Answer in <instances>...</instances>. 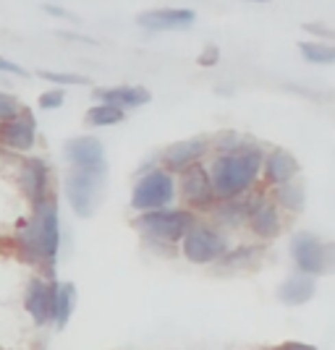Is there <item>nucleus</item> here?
Masks as SVG:
<instances>
[{
	"instance_id": "1",
	"label": "nucleus",
	"mask_w": 335,
	"mask_h": 350,
	"mask_svg": "<svg viewBox=\"0 0 335 350\" xmlns=\"http://www.w3.org/2000/svg\"><path fill=\"white\" fill-rule=\"evenodd\" d=\"M262 162L264 154L260 146H238L231 152H223L218 160L212 162V170L207 173L212 193L220 199H236L257 180Z\"/></svg>"
},
{
	"instance_id": "2",
	"label": "nucleus",
	"mask_w": 335,
	"mask_h": 350,
	"mask_svg": "<svg viewBox=\"0 0 335 350\" xmlns=\"http://www.w3.org/2000/svg\"><path fill=\"white\" fill-rule=\"evenodd\" d=\"M21 248L32 262H55V254L60 246V230H58V206L55 202L45 199L42 204H37L34 217L21 233Z\"/></svg>"
},
{
	"instance_id": "3",
	"label": "nucleus",
	"mask_w": 335,
	"mask_h": 350,
	"mask_svg": "<svg viewBox=\"0 0 335 350\" xmlns=\"http://www.w3.org/2000/svg\"><path fill=\"white\" fill-rule=\"evenodd\" d=\"M105 175L87 173V170H71L66 178V199L79 217H92L100 204Z\"/></svg>"
},
{
	"instance_id": "4",
	"label": "nucleus",
	"mask_w": 335,
	"mask_h": 350,
	"mask_svg": "<svg viewBox=\"0 0 335 350\" xmlns=\"http://www.w3.org/2000/svg\"><path fill=\"white\" fill-rule=\"evenodd\" d=\"M175 183L168 175V170H152L145 178H139V183L134 186L132 206L139 212H155V209H165L173 202Z\"/></svg>"
},
{
	"instance_id": "5",
	"label": "nucleus",
	"mask_w": 335,
	"mask_h": 350,
	"mask_svg": "<svg viewBox=\"0 0 335 350\" xmlns=\"http://www.w3.org/2000/svg\"><path fill=\"white\" fill-rule=\"evenodd\" d=\"M291 254L301 275L317 278L330 272V246L322 243L314 233H296L291 241Z\"/></svg>"
},
{
	"instance_id": "6",
	"label": "nucleus",
	"mask_w": 335,
	"mask_h": 350,
	"mask_svg": "<svg viewBox=\"0 0 335 350\" xmlns=\"http://www.w3.org/2000/svg\"><path fill=\"white\" fill-rule=\"evenodd\" d=\"M139 228L160 241H181L194 228V217L184 209H155L139 217Z\"/></svg>"
},
{
	"instance_id": "7",
	"label": "nucleus",
	"mask_w": 335,
	"mask_h": 350,
	"mask_svg": "<svg viewBox=\"0 0 335 350\" xmlns=\"http://www.w3.org/2000/svg\"><path fill=\"white\" fill-rule=\"evenodd\" d=\"M184 241V254L194 264H210L218 262L228 254L225 238L212 230V228H191L189 233L181 238Z\"/></svg>"
},
{
	"instance_id": "8",
	"label": "nucleus",
	"mask_w": 335,
	"mask_h": 350,
	"mask_svg": "<svg viewBox=\"0 0 335 350\" xmlns=\"http://www.w3.org/2000/svg\"><path fill=\"white\" fill-rule=\"evenodd\" d=\"M66 157L73 170L105 175V146L95 136H76L71 142H66Z\"/></svg>"
},
{
	"instance_id": "9",
	"label": "nucleus",
	"mask_w": 335,
	"mask_h": 350,
	"mask_svg": "<svg viewBox=\"0 0 335 350\" xmlns=\"http://www.w3.org/2000/svg\"><path fill=\"white\" fill-rule=\"evenodd\" d=\"M197 14L191 8H155L136 16V24L149 31H181L189 29Z\"/></svg>"
},
{
	"instance_id": "10",
	"label": "nucleus",
	"mask_w": 335,
	"mask_h": 350,
	"mask_svg": "<svg viewBox=\"0 0 335 350\" xmlns=\"http://www.w3.org/2000/svg\"><path fill=\"white\" fill-rule=\"evenodd\" d=\"M53 304H55V285L45 280H32L24 298V306L32 314V319L37 324H47L53 319Z\"/></svg>"
},
{
	"instance_id": "11",
	"label": "nucleus",
	"mask_w": 335,
	"mask_h": 350,
	"mask_svg": "<svg viewBox=\"0 0 335 350\" xmlns=\"http://www.w3.org/2000/svg\"><path fill=\"white\" fill-rule=\"evenodd\" d=\"M0 142L18 152H27L34 146V118L29 116V110H21V116L0 126Z\"/></svg>"
},
{
	"instance_id": "12",
	"label": "nucleus",
	"mask_w": 335,
	"mask_h": 350,
	"mask_svg": "<svg viewBox=\"0 0 335 350\" xmlns=\"http://www.w3.org/2000/svg\"><path fill=\"white\" fill-rule=\"evenodd\" d=\"M92 97L100 105H113V107H121L123 113L129 107H142L152 100V94L147 92L145 87H113V89H95Z\"/></svg>"
},
{
	"instance_id": "13",
	"label": "nucleus",
	"mask_w": 335,
	"mask_h": 350,
	"mask_svg": "<svg viewBox=\"0 0 335 350\" xmlns=\"http://www.w3.org/2000/svg\"><path fill=\"white\" fill-rule=\"evenodd\" d=\"M210 149L207 139H189V142H178V144L168 146L165 152V165L168 170H186L194 162L202 157L204 152Z\"/></svg>"
},
{
	"instance_id": "14",
	"label": "nucleus",
	"mask_w": 335,
	"mask_h": 350,
	"mask_svg": "<svg viewBox=\"0 0 335 350\" xmlns=\"http://www.w3.org/2000/svg\"><path fill=\"white\" fill-rule=\"evenodd\" d=\"M184 193H186V199H189L191 204L197 206H210L212 202V186H210V175L204 167L199 165H191L186 167V175H184Z\"/></svg>"
},
{
	"instance_id": "15",
	"label": "nucleus",
	"mask_w": 335,
	"mask_h": 350,
	"mask_svg": "<svg viewBox=\"0 0 335 350\" xmlns=\"http://www.w3.org/2000/svg\"><path fill=\"white\" fill-rule=\"evenodd\" d=\"M277 298L286 306H304V304H309L314 298V278H309V275H293V278H288L280 285Z\"/></svg>"
},
{
	"instance_id": "16",
	"label": "nucleus",
	"mask_w": 335,
	"mask_h": 350,
	"mask_svg": "<svg viewBox=\"0 0 335 350\" xmlns=\"http://www.w3.org/2000/svg\"><path fill=\"white\" fill-rule=\"evenodd\" d=\"M21 186L34 204H42L45 191H47V165L42 160H34V157L27 160L24 170H21Z\"/></svg>"
},
{
	"instance_id": "17",
	"label": "nucleus",
	"mask_w": 335,
	"mask_h": 350,
	"mask_svg": "<svg viewBox=\"0 0 335 350\" xmlns=\"http://www.w3.org/2000/svg\"><path fill=\"white\" fill-rule=\"evenodd\" d=\"M264 173H267V180H270V183L283 186V183H288L293 175L299 173V162L293 160L288 152L275 149V152L264 160Z\"/></svg>"
},
{
	"instance_id": "18",
	"label": "nucleus",
	"mask_w": 335,
	"mask_h": 350,
	"mask_svg": "<svg viewBox=\"0 0 335 350\" xmlns=\"http://www.w3.org/2000/svg\"><path fill=\"white\" fill-rule=\"evenodd\" d=\"M249 219H251V230L257 235H262V238H275L280 233V217H277L275 206L270 202H264V199H257Z\"/></svg>"
},
{
	"instance_id": "19",
	"label": "nucleus",
	"mask_w": 335,
	"mask_h": 350,
	"mask_svg": "<svg viewBox=\"0 0 335 350\" xmlns=\"http://www.w3.org/2000/svg\"><path fill=\"white\" fill-rule=\"evenodd\" d=\"M76 306V291H73L71 282H60L55 285V304H53V321L58 324L60 329L69 324Z\"/></svg>"
},
{
	"instance_id": "20",
	"label": "nucleus",
	"mask_w": 335,
	"mask_h": 350,
	"mask_svg": "<svg viewBox=\"0 0 335 350\" xmlns=\"http://www.w3.org/2000/svg\"><path fill=\"white\" fill-rule=\"evenodd\" d=\"M123 118H126V113H123L121 107H113V105L97 103L95 107L87 110V123L89 126H97V129H102V126H116Z\"/></svg>"
},
{
	"instance_id": "21",
	"label": "nucleus",
	"mask_w": 335,
	"mask_h": 350,
	"mask_svg": "<svg viewBox=\"0 0 335 350\" xmlns=\"http://www.w3.org/2000/svg\"><path fill=\"white\" fill-rule=\"evenodd\" d=\"M301 58L306 63H317V66H330L335 60V47L330 42H301Z\"/></svg>"
},
{
	"instance_id": "22",
	"label": "nucleus",
	"mask_w": 335,
	"mask_h": 350,
	"mask_svg": "<svg viewBox=\"0 0 335 350\" xmlns=\"http://www.w3.org/2000/svg\"><path fill=\"white\" fill-rule=\"evenodd\" d=\"M277 202L286 209H291V212H299L304 206V189H301V183H293V180L283 183L277 189Z\"/></svg>"
},
{
	"instance_id": "23",
	"label": "nucleus",
	"mask_w": 335,
	"mask_h": 350,
	"mask_svg": "<svg viewBox=\"0 0 335 350\" xmlns=\"http://www.w3.org/2000/svg\"><path fill=\"white\" fill-rule=\"evenodd\" d=\"M257 204V199L254 202H247V204H241V202H234V199H228V204L223 206L218 212V217L225 222V225H238V222H244V217L251 215V209Z\"/></svg>"
},
{
	"instance_id": "24",
	"label": "nucleus",
	"mask_w": 335,
	"mask_h": 350,
	"mask_svg": "<svg viewBox=\"0 0 335 350\" xmlns=\"http://www.w3.org/2000/svg\"><path fill=\"white\" fill-rule=\"evenodd\" d=\"M40 79H45V81H50V84H60V87H82V84H89L87 76H79V73L40 71Z\"/></svg>"
},
{
	"instance_id": "25",
	"label": "nucleus",
	"mask_w": 335,
	"mask_h": 350,
	"mask_svg": "<svg viewBox=\"0 0 335 350\" xmlns=\"http://www.w3.org/2000/svg\"><path fill=\"white\" fill-rule=\"evenodd\" d=\"M254 256H260V248H236L231 254H225L220 262L225 264V267H238V264H251Z\"/></svg>"
},
{
	"instance_id": "26",
	"label": "nucleus",
	"mask_w": 335,
	"mask_h": 350,
	"mask_svg": "<svg viewBox=\"0 0 335 350\" xmlns=\"http://www.w3.org/2000/svg\"><path fill=\"white\" fill-rule=\"evenodd\" d=\"M63 100H66V92L63 89H50V92H45L42 97H40V107L42 110H55V107L63 105Z\"/></svg>"
},
{
	"instance_id": "27",
	"label": "nucleus",
	"mask_w": 335,
	"mask_h": 350,
	"mask_svg": "<svg viewBox=\"0 0 335 350\" xmlns=\"http://www.w3.org/2000/svg\"><path fill=\"white\" fill-rule=\"evenodd\" d=\"M16 116H18V105H16V100L0 92V120L5 123V120H14Z\"/></svg>"
},
{
	"instance_id": "28",
	"label": "nucleus",
	"mask_w": 335,
	"mask_h": 350,
	"mask_svg": "<svg viewBox=\"0 0 335 350\" xmlns=\"http://www.w3.org/2000/svg\"><path fill=\"white\" fill-rule=\"evenodd\" d=\"M42 11L45 14H50V16H58V18H66V21H79V16L71 14V11H66V8H60V5H53V3H45L42 5Z\"/></svg>"
},
{
	"instance_id": "29",
	"label": "nucleus",
	"mask_w": 335,
	"mask_h": 350,
	"mask_svg": "<svg viewBox=\"0 0 335 350\" xmlns=\"http://www.w3.org/2000/svg\"><path fill=\"white\" fill-rule=\"evenodd\" d=\"M218 58H220L218 47H207L202 55H199V66H215Z\"/></svg>"
},
{
	"instance_id": "30",
	"label": "nucleus",
	"mask_w": 335,
	"mask_h": 350,
	"mask_svg": "<svg viewBox=\"0 0 335 350\" xmlns=\"http://www.w3.org/2000/svg\"><path fill=\"white\" fill-rule=\"evenodd\" d=\"M0 71L14 73V76H29L21 66H16V63H11V60H5V58H0Z\"/></svg>"
},
{
	"instance_id": "31",
	"label": "nucleus",
	"mask_w": 335,
	"mask_h": 350,
	"mask_svg": "<svg viewBox=\"0 0 335 350\" xmlns=\"http://www.w3.org/2000/svg\"><path fill=\"white\" fill-rule=\"evenodd\" d=\"M304 29L312 31V34H322L325 40H330V37H333V31L327 29V27H322V24H304Z\"/></svg>"
},
{
	"instance_id": "32",
	"label": "nucleus",
	"mask_w": 335,
	"mask_h": 350,
	"mask_svg": "<svg viewBox=\"0 0 335 350\" xmlns=\"http://www.w3.org/2000/svg\"><path fill=\"white\" fill-rule=\"evenodd\" d=\"M277 350H317V348H312V345H304V342H286V345H280Z\"/></svg>"
},
{
	"instance_id": "33",
	"label": "nucleus",
	"mask_w": 335,
	"mask_h": 350,
	"mask_svg": "<svg viewBox=\"0 0 335 350\" xmlns=\"http://www.w3.org/2000/svg\"><path fill=\"white\" fill-rule=\"evenodd\" d=\"M251 3H267V0H251Z\"/></svg>"
}]
</instances>
